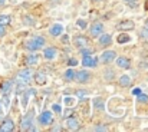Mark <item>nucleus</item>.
<instances>
[{
	"instance_id": "f257e3e1",
	"label": "nucleus",
	"mask_w": 148,
	"mask_h": 132,
	"mask_svg": "<svg viewBox=\"0 0 148 132\" xmlns=\"http://www.w3.org/2000/svg\"><path fill=\"white\" fill-rule=\"evenodd\" d=\"M45 44H46V39H45L43 36L35 35V36H32L30 39H27V40L25 42V47H26L29 52H36V50L43 49Z\"/></svg>"
},
{
	"instance_id": "f03ea898",
	"label": "nucleus",
	"mask_w": 148,
	"mask_h": 132,
	"mask_svg": "<svg viewBox=\"0 0 148 132\" xmlns=\"http://www.w3.org/2000/svg\"><path fill=\"white\" fill-rule=\"evenodd\" d=\"M32 78H33V72H32V69H30V68H25V69H22V70L17 73V76H16V82H17V83L27 85V83L32 81Z\"/></svg>"
},
{
	"instance_id": "7ed1b4c3",
	"label": "nucleus",
	"mask_w": 148,
	"mask_h": 132,
	"mask_svg": "<svg viewBox=\"0 0 148 132\" xmlns=\"http://www.w3.org/2000/svg\"><path fill=\"white\" fill-rule=\"evenodd\" d=\"M20 129H22V131H36V129L33 128V112H29L27 115H25V116L22 118Z\"/></svg>"
},
{
	"instance_id": "20e7f679",
	"label": "nucleus",
	"mask_w": 148,
	"mask_h": 132,
	"mask_svg": "<svg viewBox=\"0 0 148 132\" xmlns=\"http://www.w3.org/2000/svg\"><path fill=\"white\" fill-rule=\"evenodd\" d=\"M115 57H116V52L108 49V50H103V52H102V55L99 56V60H101V63H103V65H111V63L115 60Z\"/></svg>"
},
{
	"instance_id": "39448f33",
	"label": "nucleus",
	"mask_w": 148,
	"mask_h": 132,
	"mask_svg": "<svg viewBox=\"0 0 148 132\" xmlns=\"http://www.w3.org/2000/svg\"><path fill=\"white\" fill-rule=\"evenodd\" d=\"M82 66L86 69H94V68H97L99 63V57L97 56H94V55H88V56H84V59H82Z\"/></svg>"
},
{
	"instance_id": "423d86ee",
	"label": "nucleus",
	"mask_w": 148,
	"mask_h": 132,
	"mask_svg": "<svg viewBox=\"0 0 148 132\" xmlns=\"http://www.w3.org/2000/svg\"><path fill=\"white\" fill-rule=\"evenodd\" d=\"M73 81H76V82L81 83V85L88 83V82L91 81V73H89L88 70H85V69H81V70L75 72V78H73Z\"/></svg>"
},
{
	"instance_id": "0eeeda50",
	"label": "nucleus",
	"mask_w": 148,
	"mask_h": 132,
	"mask_svg": "<svg viewBox=\"0 0 148 132\" xmlns=\"http://www.w3.org/2000/svg\"><path fill=\"white\" fill-rule=\"evenodd\" d=\"M103 32H105V26H103V23H101V22L92 23L91 27H89V35H91V38H98L99 35L103 33Z\"/></svg>"
},
{
	"instance_id": "6e6552de",
	"label": "nucleus",
	"mask_w": 148,
	"mask_h": 132,
	"mask_svg": "<svg viewBox=\"0 0 148 132\" xmlns=\"http://www.w3.org/2000/svg\"><path fill=\"white\" fill-rule=\"evenodd\" d=\"M38 121H39V124L43 125V127L50 125V124L53 122V112H52V111H43V112L39 115Z\"/></svg>"
},
{
	"instance_id": "1a4fd4ad",
	"label": "nucleus",
	"mask_w": 148,
	"mask_h": 132,
	"mask_svg": "<svg viewBox=\"0 0 148 132\" xmlns=\"http://www.w3.org/2000/svg\"><path fill=\"white\" fill-rule=\"evenodd\" d=\"M14 122H13V119H10V118H3L1 119V124H0V132H13L14 131Z\"/></svg>"
},
{
	"instance_id": "9d476101",
	"label": "nucleus",
	"mask_w": 148,
	"mask_h": 132,
	"mask_svg": "<svg viewBox=\"0 0 148 132\" xmlns=\"http://www.w3.org/2000/svg\"><path fill=\"white\" fill-rule=\"evenodd\" d=\"M73 46L76 49H82V47H86L89 46V39L85 36V35H76L73 38Z\"/></svg>"
},
{
	"instance_id": "9b49d317",
	"label": "nucleus",
	"mask_w": 148,
	"mask_h": 132,
	"mask_svg": "<svg viewBox=\"0 0 148 132\" xmlns=\"http://www.w3.org/2000/svg\"><path fill=\"white\" fill-rule=\"evenodd\" d=\"M115 63H116V66L118 68H121V69H125V70H128L130 68H131V60L127 57V56H116L115 57Z\"/></svg>"
},
{
	"instance_id": "f8f14e48",
	"label": "nucleus",
	"mask_w": 148,
	"mask_h": 132,
	"mask_svg": "<svg viewBox=\"0 0 148 132\" xmlns=\"http://www.w3.org/2000/svg\"><path fill=\"white\" fill-rule=\"evenodd\" d=\"M98 43L101 44V47H108V46H111V43H112V36L109 35V33H101L98 38Z\"/></svg>"
},
{
	"instance_id": "ddd939ff",
	"label": "nucleus",
	"mask_w": 148,
	"mask_h": 132,
	"mask_svg": "<svg viewBox=\"0 0 148 132\" xmlns=\"http://www.w3.org/2000/svg\"><path fill=\"white\" fill-rule=\"evenodd\" d=\"M49 35L52 38H59L60 35H63V26L60 23H55L49 27Z\"/></svg>"
},
{
	"instance_id": "4468645a",
	"label": "nucleus",
	"mask_w": 148,
	"mask_h": 132,
	"mask_svg": "<svg viewBox=\"0 0 148 132\" xmlns=\"http://www.w3.org/2000/svg\"><path fill=\"white\" fill-rule=\"evenodd\" d=\"M56 56H58V49L56 47H53V46L43 47V57L46 60H53Z\"/></svg>"
},
{
	"instance_id": "2eb2a0df",
	"label": "nucleus",
	"mask_w": 148,
	"mask_h": 132,
	"mask_svg": "<svg viewBox=\"0 0 148 132\" xmlns=\"http://www.w3.org/2000/svg\"><path fill=\"white\" fill-rule=\"evenodd\" d=\"M135 27V23L132 20H125V22H119L116 25V30H122V32H127V30H132Z\"/></svg>"
},
{
	"instance_id": "dca6fc26",
	"label": "nucleus",
	"mask_w": 148,
	"mask_h": 132,
	"mask_svg": "<svg viewBox=\"0 0 148 132\" xmlns=\"http://www.w3.org/2000/svg\"><path fill=\"white\" fill-rule=\"evenodd\" d=\"M66 128L69 131H78L81 128V124L76 118H66Z\"/></svg>"
},
{
	"instance_id": "f3484780",
	"label": "nucleus",
	"mask_w": 148,
	"mask_h": 132,
	"mask_svg": "<svg viewBox=\"0 0 148 132\" xmlns=\"http://www.w3.org/2000/svg\"><path fill=\"white\" fill-rule=\"evenodd\" d=\"M38 85H40V86H43V85H46V82H48V78H46V75L45 73H42V72H36V73H33V78H32Z\"/></svg>"
},
{
	"instance_id": "a211bd4d",
	"label": "nucleus",
	"mask_w": 148,
	"mask_h": 132,
	"mask_svg": "<svg viewBox=\"0 0 148 132\" xmlns=\"http://www.w3.org/2000/svg\"><path fill=\"white\" fill-rule=\"evenodd\" d=\"M12 88H13V82H12V81H3L1 85H0L1 95H9V93L12 92Z\"/></svg>"
},
{
	"instance_id": "6ab92c4d",
	"label": "nucleus",
	"mask_w": 148,
	"mask_h": 132,
	"mask_svg": "<svg viewBox=\"0 0 148 132\" xmlns=\"http://www.w3.org/2000/svg\"><path fill=\"white\" fill-rule=\"evenodd\" d=\"M25 63H26L27 66H30V68H32V66H35V65H38V63H39V56L30 52V55H27V56H26Z\"/></svg>"
},
{
	"instance_id": "aec40b11",
	"label": "nucleus",
	"mask_w": 148,
	"mask_h": 132,
	"mask_svg": "<svg viewBox=\"0 0 148 132\" xmlns=\"http://www.w3.org/2000/svg\"><path fill=\"white\" fill-rule=\"evenodd\" d=\"M36 95V89L30 88V89H26L25 92H23V106H27V99L30 98V96H35Z\"/></svg>"
},
{
	"instance_id": "412c9836",
	"label": "nucleus",
	"mask_w": 148,
	"mask_h": 132,
	"mask_svg": "<svg viewBox=\"0 0 148 132\" xmlns=\"http://www.w3.org/2000/svg\"><path fill=\"white\" fill-rule=\"evenodd\" d=\"M118 83H119V86H122V88H130V86H131V78H130L128 75H122V76H119Z\"/></svg>"
},
{
	"instance_id": "4be33fe9",
	"label": "nucleus",
	"mask_w": 148,
	"mask_h": 132,
	"mask_svg": "<svg viewBox=\"0 0 148 132\" xmlns=\"http://www.w3.org/2000/svg\"><path fill=\"white\" fill-rule=\"evenodd\" d=\"M75 78V70L72 69V66H69V69H66V72L63 73V79L65 82H72Z\"/></svg>"
},
{
	"instance_id": "5701e85b",
	"label": "nucleus",
	"mask_w": 148,
	"mask_h": 132,
	"mask_svg": "<svg viewBox=\"0 0 148 132\" xmlns=\"http://www.w3.org/2000/svg\"><path fill=\"white\" fill-rule=\"evenodd\" d=\"M94 108L99 109V111H103L105 109V105H103V99L102 98H95L94 99Z\"/></svg>"
},
{
	"instance_id": "b1692460",
	"label": "nucleus",
	"mask_w": 148,
	"mask_h": 132,
	"mask_svg": "<svg viewBox=\"0 0 148 132\" xmlns=\"http://www.w3.org/2000/svg\"><path fill=\"white\" fill-rule=\"evenodd\" d=\"M12 23V17L9 14H0V25L1 26H9Z\"/></svg>"
},
{
	"instance_id": "393cba45",
	"label": "nucleus",
	"mask_w": 148,
	"mask_h": 132,
	"mask_svg": "<svg viewBox=\"0 0 148 132\" xmlns=\"http://www.w3.org/2000/svg\"><path fill=\"white\" fill-rule=\"evenodd\" d=\"M118 43L119 44H124V43H128V42H131V38H130V35H127V33H121L119 36H118Z\"/></svg>"
},
{
	"instance_id": "a878e982",
	"label": "nucleus",
	"mask_w": 148,
	"mask_h": 132,
	"mask_svg": "<svg viewBox=\"0 0 148 132\" xmlns=\"http://www.w3.org/2000/svg\"><path fill=\"white\" fill-rule=\"evenodd\" d=\"M23 23H25L26 26H33V25L36 23V20H35V17L26 14V16H23Z\"/></svg>"
},
{
	"instance_id": "bb28decb",
	"label": "nucleus",
	"mask_w": 148,
	"mask_h": 132,
	"mask_svg": "<svg viewBox=\"0 0 148 132\" xmlns=\"http://www.w3.org/2000/svg\"><path fill=\"white\" fill-rule=\"evenodd\" d=\"M79 52H81V55H82V56L94 55V49H91L89 46H86V47H82V49H79Z\"/></svg>"
},
{
	"instance_id": "cd10ccee",
	"label": "nucleus",
	"mask_w": 148,
	"mask_h": 132,
	"mask_svg": "<svg viewBox=\"0 0 148 132\" xmlns=\"http://www.w3.org/2000/svg\"><path fill=\"white\" fill-rule=\"evenodd\" d=\"M137 102L138 103H147L148 102V95H145V93H140V95H137Z\"/></svg>"
},
{
	"instance_id": "c85d7f7f",
	"label": "nucleus",
	"mask_w": 148,
	"mask_h": 132,
	"mask_svg": "<svg viewBox=\"0 0 148 132\" xmlns=\"http://www.w3.org/2000/svg\"><path fill=\"white\" fill-rule=\"evenodd\" d=\"M76 98H78V99H85V98H88V90H84V89L76 90Z\"/></svg>"
},
{
	"instance_id": "c756f323",
	"label": "nucleus",
	"mask_w": 148,
	"mask_h": 132,
	"mask_svg": "<svg viewBox=\"0 0 148 132\" xmlns=\"http://www.w3.org/2000/svg\"><path fill=\"white\" fill-rule=\"evenodd\" d=\"M76 26H78V27H81V29L84 30V29H86V27H88V23H86L84 19H78V20H76Z\"/></svg>"
},
{
	"instance_id": "7c9ffc66",
	"label": "nucleus",
	"mask_w": 148,
	"mask_h": 132,
	"mask_svg": "<svg viewBox=\"0 0 148 132\" xmlns=\"http://www.w3.org/2000/svg\"><path fill=\"white\" fill-rule=\"evenodd\" d=\"M52 112H55V114L60 115V114H62V106H60V105H58V103H53V105H52Z\"/></svg>"
},
{
	"instance_id": "2f4dec72",
	"label": "nucleus",
	"mask_w": 148,
	"mask_h": 132,
	"mask_svg": "<svg viewBox=\"0 0 148 132\" xmlns=\"http://www.w3.org/2000/svg\"><path fill=\"white\" fill-rule=\"evenodd\" d=\"M114 76H115V75H114V72H112V70H109V69H108V70L105 72V79H106V81H111Z\"/></svg>"
},
{
	"instance_id": "473e14b6",
	"label": "nucleus",
	"mask_w": 148,
	"mask_h": 132,
	"mask_svg": "<svg viewBox=\"0 0 148 132\" xmlns=\"http://www.w3.org/2000/svg\"><path fill=\"white\" fill-rule=\"evenodd\" d=\"M140 36H141L143 39H148V29H147V27L141 29V32H140Z\"/></svg>"
},
{
	"instance_id": "72a5a7b5",
	"label": "nucleus",
	"mask_w": 148,
	"mask_h": 132,
	"mask_svg": "<svg viewBox=\"0 0 148 132\" xmlns=\"http://www.w3.org/2000/svg\"><path fill=\"white\" fill-rule=\"evenodd\" d=\"M65 105L66 106H72L73 105V99L72 98H65Z\"/></svg>"
},
{
	"instance_id": "f704fd0d",
	"label": "nucleus",
	"mask_w": 148,
	"mask_h": 132,
	"mask_svg": "<svg viewBox=\"0 0 148 132\" xmlns=\"http://www.w3.org/2000/svg\"><path fill=\"white\" fill-rule=\"evenodd\" d=\"M6 36V26H1L0 25V39Z\"/></svg>"
},
{
	"instance_id": "c9c22d12",
	"label": "nucleus",
	"mask_w": 148,
	"mask_h": 132,
	"mask_svg": "<svg viewBox=\"0 0 148 132\" xmlns=\"http://www.w3.org/2000/svg\"><path fill=\"white\" fill-rule=\"evenodd\" d=\"M68 65H69V66H76V65H78V60H76V59H69V60H68Z\"/></svg>"
},
{
	"instance_id": "e433bc0d",
	"label": "nucleus",
	"mask_w": 148,
	"mask_h": 132,
	"mask_svg": "<svg viewBox=\"0 0 148 132\" xmlns=\"http://www.w3.org/2000/svg\"><path fill=\"white\" fill-rule=\"evenodd\" d=\"M4 115H6V114H4V108H3V105H1V102H0V121L4 118Z\"/></svg>"
},
{
	"instance_id": "4c0bfd02",
	"label": "nucleus",
	"mask_w": 148,
	"mask_h": 132,
	"mask_svg": "<svg viewBox=\"0 0 148 132\" xmlns=\"http://www.w3.org/2000/svg\"><path fill=\"white\" fill-rule=\"evenodd\" d=\"M141 92H143V90H141V89H140V88H135V89H132V92H131V93L137 96V95H140Z\"/></svg>"
},
{
	"instance_id": "58836bf2",
	"label": "nucleus",
	"mask_w": 148,
	"mask_h": 132,
	"mask_svg": "<svg viewBox=\"0 0 148 132\" xmlns=\"http://www.w3.org/2000/svg\"><path fill=\"white\" fill-rule=\"evenodd\" d=\"M94 131H106V128H105L103 125H98V127L94 128Z\"/></svg>"
},
{
	"instance_id": "ea45409f",
	"label": "nucleus",
	"mask_w": 148,
	"mask_h": 132,
	"mask_svg": "<svg viewBox=\"0 0 148 132\" xmlns=\"http://www.w3.org/2000/svg\"><path fill=\"white\" fill-rule=\"evenodd\" d=\"M62 42H63V43H69V39H68V36H66V35L62 38Z\"/></svg>"
},
{
	"instance_id": "a19ab883",
	"label": "nucleus",
	"mask_w": 148,
	"mask_h": 132,
	"mask_svg": "<svg viewBox=\"0 0 148 132\" xmlns=\"http://www.w3.org/2000/svg\"><path fill=\"white\" fill-rule=\"evenodd\" d=\"M6 3H7V0H0V7H1V6H4Z\"/></svg>"
},
{
	"instance_id": "79ce46f5",
	"label": "nucleus",
	"mask_w": 148,
	"mask_h": 132,
	"mask_svg": "<svg viewBox=\"0 0 148 132\" xmlns=\"http://www.w3.org/2000/svg\"><path fill=\"white\" fill-rule=\"evenodd\" d=\"M124 1H128V3H130V1H132V0H124Z\"/></svg>"
},
{
	"instance_id": "37998d69",
	"label": "nucleus",
	"mask_w": 148,
	"mask_h": 132,
	"mask_svg": "<svg viewBox=\"0 0 148 132\" xmlns=\"http://www.w3.org/2000/svg\"><path fill=\"white\" fill-rule=\"evenodd\" d=\"M145 27H147V29H148V22H147V25H145Z\"/></svg>"
},
{
	"instance_id": "c03bdc74",
	"label": "nucleus",
	"mask_w": 148,
	"mask_h": 132,
	"mask_svg": "<svg viewBox=\"0 0 148 132\" xmlns=\"http://www.w3.org/2000/svg\"><path fill=\"white\" fill-rule=\"evenodd\" d=\"M91 1H99V0H91Z\"/></svg>"
}]
</instances>
